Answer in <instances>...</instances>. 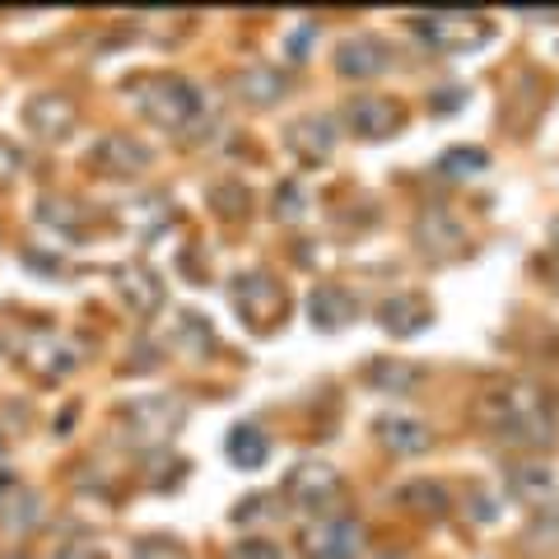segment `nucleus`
<instances>
[{
    "label": "nucleus",
    "instance_id": "nucleus-2",
    "mask_svg": "<svg viewBox=\"0 0 559 559\" xmlns=\"http://www.w3.org/2000/svg\"><path fill=\"white\" fill-rule=\"evenodd\" d=\"M359 522H349V518H326V522H312V527L304 532V555L312 559H349L359 550Z\"/></svg>",
    "mask_w": 559,
    "mask_h": 559
},
{
    "label": "nucleus",
    "instance_id": "nucleus-3",
    "mask_svg": "<svg viewBox=\"0 0 559 559\" xmlns=\"http://www.w3.org/2000/svg\"><path fill=\"white\" fill-rule=\"evenodd\" d=\"M419 33L439 47H476L489 38V24L476 20V14H425Z\"/></svg>",
    "mask_w": 559,
    "mask_h": 559
},
{
    "label": "nucleus",
    "instance_id": "nucleus-8",
    "mask_svg": "<svg viewBox=\"0 0 559 559\" xmlns=\"http://www.w3.org/2000/svg\"><path fill=\"white\" fill-rule=\"evenodd\" d=\"M238 559H275L271 546H261V550H238Z\"/></svg>",
    "mask_w": 559,
    "mask_h": 559
},
{
    "label": "nucleus",
    "instance_id": "nucleus-1",
    "mask_svg": "<svg viewBox=\"0 0 559 559\" xmlns=\"http://www.w3.org/2000/svg\"><path fill=\"white\" fill-rule=\"evenodd\" d=\"M503 429L527 443H550V401L536 388H513L503 396Z\"/></svg>",
    "mask_w": 559,
    "mask_h": 559
},
{
    "label": "nucleus",
    "instance_id": "nucleus-6",
    "mask_svg": "<svg viewBox=\"0 0 559 559\" xmlns=\"http://www.w3.org/2000/svg\"><path fill=\"white\" fill-rule=\"evenodd\" d=\"M229 457L238 466H261V457H266V433L252 429V425H238L234 439H229Z\"/></svg>",
    "mask_w": 559,
    "mask_h": 559
},
{
    "label": "nucleus",
    "instance_id": "nucleus-9",
    "mask_svg": "<svg viewBox=\"0 0 559 559\" xmlns=\"http://www.w3.org/2000/svg\"><path fill=\"white\" fill-rule=\"evenodd\" d=\"M382 559H401V555H382Z\"/></svg>",
    "mask_w": 559,
    "mask_h": 559
},
{
    "label": "nucleus",
    "instance_id": "nucleus-4",
    "mask_svg": "<svg viewBox=\"0 0 559 559\" xmlns=\"http://www.w3.org/2000/svg\"><path fill=\"white\" fill-rule=\"evenodd\" d=\"M289 489L299 495L304 509H318L326 495H336V471L322 466V462H308V466H299V471L289 476Z\"/></svg>",
    "mask_w": 559,
    "mask_h": 559
},
{
    "label": "nucleus",
    "instance_id": "nucleus-5",
    "mask_svg": "<svg viewBox=\"0 0 559 559\" xmlns=\"http://www.w3.org/2000/svg\"><path fill=\"white\" fill-rule=\"evenodd\" d=\"M378 439L388 443V448H396V452H411V448L419 452V448L429 443V433L419 429L415 419H392V415H388V419H378Z\"/></svg>",
    "mask_w": 559,
    "mask_h": 559
},
{
    "label": "nucleus",
    "instance_id": "nucleus-7",
    "mask_svg": "<svg viewBox=\"0 0 559 559\" xmlns=\"http://www.w3.org/2000/svg\"><path fill=\"white\" fill-rule=\"evenodd\" d=\"M466 164L485 168V154H476V150H457V154H448V159H443V173H471Z\"/></svg>",
    "mask_w": 559,
    "mask_h": 559
}]
</instances>
